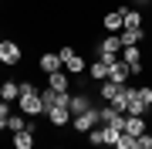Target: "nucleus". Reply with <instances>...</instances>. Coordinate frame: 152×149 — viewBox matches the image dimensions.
<instances>
[{"label":"nucleus","instance_id":"6ab92c4d","mask_svg":"<svg viewBox=\"0 0 152 149\" xmlns=\"http://www.w3.org/2000/svg\"><path fill=\"white\" fill-rule=\"evenodd\" d=\"M7 129H10V132H20V129H27V115H24V112H17V115H7Z\"/></svg>","mask_w":152,"mask_h":149},{"label":"nucleus","instance_id":"f8f14e48","mask_svg":"<svg viewBox=\"0 0 152 149\" xmlns=\"http://www.w3.org/2000/svg\"><path fill=\"white\" fill-rule=\"evenodd\" d=\"M68 78H71L68 71H51V75H48V88H54V92H68V85H71Z\"/></svg>","mask_w":152,"mask_h":149},{"label":"nucleus","instance_id":"7ed1b4c3","mask_svg":"<svg viewBox=\"0 0 152 149\" xmlns=\"http://www.w3.org/2000/svg\"><path fill=\"white\" fill-rule=\"evenodd\" d=\"M102 122V115H98V109L91 105V109H85V112H78V115H71V126H75V132H88L91 126H98Z\"/></svg>","mask_w":152,"mask_h":149},{"label":"nucleus","instance_id":"9d476101","mask_svg":"<svg viewBox=\"0 0 152 149\" xmlns=\"http://www.w3.org/2000/svg\"><path fill=\"white\" fill-rule=\"evenodd\" d=\"M37 68H41L44 75H51V71H61V68H64V61H61V54H41Z\"/></svg>","mask_w":152,"mask_h":149},{"label":"nucleus","instance_id":"f03ea898","mask_svg":"<svg viewBox=\"0 0 152 149\" xmlns=\"http://www.w3.org/2000/svg\"><path fill=\"white\" fill-rule=\"evenodd\" d=\"M17 105H20L24 115H44V98H41V92H24L20 98H17Z\"/></svg>","mask_w":152,"mask_h":149},{"label":"nucleus","instance_id":"2eb2a0df","mask_svg":"<svg viewBox=\"0 0 152 149\" xmlns=\"http://www.w3.org/2000/svg\"><path fill=\"white\" fill-rule=\"evenodd\" d=\"M118 88H122L118 81H112V78H105V81H102V88H98V95H102L105 102H112L115 95H118Z\"/></svg>","mask_w":152,"mask_h":149},{"label":"nucleus","instance_id":"9b49d317","mask_svg":"<svg viewBox=\"0 0 152 149\" xmlns=\"http://www.w3.org/2000/svg\"><path fill=\"white\" fill-rule=\"evenodd\" d=\"M129 75H132V68L125 65L122 58L115 61V65H112V71H108V78H112V81H118V85H125V81H129Z\"/></svg>","mask_w":152,"mask_h":149},{"label":"nucleus","instance_id":"6e6552de","mask_svg":"<svg viewBox=\"0 0 152 149\" xmlns=\"http://www.w3.org/2000/svg\"><path fill=\"white\" fill-rule=\"evenodd\" d=\"M95 51H98V54H118V51H122V37H118V34L102 37V41L95 44Z\"/></svg>","mask_w":152,"mask_h":149},{"label":"nucleus","instance_id":"a878e982","mask_svg":"<svg viewBox=\"0 0 152 149\" xmlns=\"http://www.w3.org/2000/svg\"><path fill=\"white\" fill-rule=\"evenodd\" d=\"M4 129H7V115H0V132H4Z\"/></svg>","mask_w":152,"mask_h":149},{"label":"nucleus","instance_id":"bb28decb","mask_svg":"<svg viewBox=\"0 0 152 149\" xmlns=\"http://www.w3.org/2000/svg\"><path fill=\"white\" fill-rule=\"evenodd\" d=\"M135 4H149V0H135Z\"/></svg>","mask_w":152,"mask_h":149},{"label":"nucleus","instance_id":"cd10ccee","mask_svg":"<svg viewBox=\"0 0 152 149\" xmlns=\"http://www.w3.org/2000/svg\"><path fill=\"white\" fill-rule=\"evenodd\" d=\"M149 41H152V34H149Z\"/></svg>","mask_w":152,"mask_h":149},{"label":"nucleus","instance_id":"f257e3e1","mask_svg":"<svg viewBox=\"0 0 152 149\" xmlns=\"http://www.w3.org/2000/svg\"><path fill=\"white\" fill-rule=\"evenodd\" d=\"M20 58H24V48L17 44V41H0V65H7V68H17L20 65Z\"/></svg>","mask_w":152,"mask_h":149},{"label":"nucleus","instance_id":"aec40b11","mask_svg":"<svg viewBox=\"0 0 152 149\" xmlns=\"http://www.w3.org/2000/svg\"><path fill=\"white\" fill-rule=\"evenodd\" d=\"M122 14H125V27H142V14L139 10H125L122 7Z\"/></svg>","mask_w":152,"mask_h":149},{"label":"nucleus","instance_id":"423d86ee","mask_svg":"<svg viewBox=\"0 0 152 149\" xmlns=\"http://www.w3.org/2000/svg\"><path fill=\"white\" fill-rule=\"evenodd\" d=\"M102 24H105L108 34H118V31L125 27V14H122V10H108V14L102 17Z\"/></svg>","mask_w":152,"mask_h":149},{"label":"nucleus","instance_id":"b1692460","mask_svg":"<svg viewBox=\"0 0 152 149\" xmlns=\"http://www.w3.org/2000/svg\"><path fill=\"white\" fill-rule=\"evenodd\" d=\"M139 149H152V132H149V129L139 136Z\"/></svg>","mask_w":152,"mask_h":149},{"label":"nucleus","instance_id":"412c9836","mask_svg":"<svg viewBox=\"0 0 152 149\" xmlns=\"http://www.w3.org/2000/svg\"><path fill=\"white\" fill-rule=\"evenodd\" d=\"M115 149H139V139H135V136H129V132H122Z\"/></svg>","mask_w":152,"mask_h":149},{"label":"nucleus","instance_id":"1a4fd4ad","mask_svg":"<svg viewBox=\"0 0 152 149\" xmlns=\"http://www.w3.org/2000/svg\"><path fill=\"white\" fill-rule=\"evenodd\" d=\"M118 37H122V48H129V44H139V41H145L149 34L142 31V27H122V31H118Z\"/></svg>","mask_w":152,"mask_h":149},{"label":"nucleus","instance_id":"0eeeda50","mask_svg":"<svg viewBox=\"0 0 152 149\" xmlns=\"http://www.w3.org/2000/svg\"><path fill=\"white\" fill-rule=\"evenodd\" d=\"M149 109H152V105H145V102L139 98V92L132 88V95H129V105H125V115H149Z\"/></svg>","mask_w":152,"mask_h":149},{"label":"nucleus","instance_id":"39448f33","mask_svg":"<svg viewBox=\"0 0 152 149\" xmlns=\"http://www.w3.org/2000/svg\"><path fill=\"white\" fill-rule=\"evenodd\" d=\"M44 115H48L51 126H68V122H71V109H64V105H51Z\"/></svg>","mask_w":152,"mask_h":149},{"label":"nucleus","instance_id":"393cba45","mask_svg":"<svg viewBox=\"0 0 152 149\" xmlns=\"http://www.w3.org/2000/svg\"><path fill=\"white\" fill-rule=\"evenodd\" d=\"M0 115H10V102H4V98H0Z\"/></svg>","mask_w":152,"mask_h":149},{"label":"nucleus","instance_id":"a211bd4d","mask_svg":"<svg viewBox=\"0 0 152 149\" xmlns=\"http://www.w3.org/2000/svg\"><path fill=\"white\" fill-rule=\"evenodd\" d=\"M91 109V98L88 95H71V115H78V112Z\"/></svg>","mask_w":152,"mask_h":149},{"label":"nucleus","instance_id":"ddd939ff","mask_svg":"<svg viewBox=\"0 0 152 149\" xmlns=\"http://www.w3.org/2000/svg\"><path fill=\"white\" fill-rule=\"evenodd\" d=\"M0 98L4 102H17L20 98V85L17 81H0Z\"/></svg>","mask_w":152,"mask_h":149},{"label":"nucleus","instance_id":"dca6fc26","mask_svg":"<svg viewBox=\"0 0 152 149\" xmlns=\"http://www.w3.org/2000/svg\"><path fill=\"white\" fill-rule=\"evenodd\" d=\"M122 61H125V65H142V51H139V44L122 48Z\"/></svg>","mask_w":152,"mask_h":149},{"label":"nucleus","instance_id":"5701e85b","mask_svg":"<svg viewBox=\"0 0 152 149\" xmlns=\"http://www.w3.org/2000/svg\"><path fill=\"white\" fill-rule=\"evenodd\" d=\"M54 105H64V109H71V95H68V92H58V95H54Z\"/></svg>","mask_w":152,"mask_h":149},{"label":"nucleus","instance_id":"4468645a","mask_svg":"<svg viewBox=\"0 0 152 149\" xmlns=\"http://www.w3.org/2000/svg\"><path fill=\"white\" fill-rule=\"evenodd\" d=\"M14 146H17V149H34V129H20V132H14Z\"/></svg>","mask_w":152,"mask_h":149},{"label":"nucleus","instance_id":"20e7f679","mask_svg":"<svg viewBox=\"0 0 152 149\" xmlns=\"http://www.w3.org/2000/svg\"><path fill=\"white\" fill-rule=\"evenodd\" d=\"M58 54H61V61H64V71H68V75H81L85 68H88L85 58L78 54V51H71V48H61Z\"/></svg>","mask_w":152,"mask_h":149},{"label":"nucleus","instance_id":"4be33fe9","mask_svg":"<svg viewBox=\"0 0 152 149\" xmlns=\"http://www.w3.org/2000/svg\"><path fill=\"white\" fill-rule=\"evenodd\" d=\"M135 92H139V98L145 105H152V85H142V88H135Z\"/></svg>","mask_w":152,"mask_h":149},{"label":"nucleus","instance_id":"f3484780","mask_svg":"<svg viewBox=\"0 0 152 149\" xmlns=\"http://www.w3.org/2000/svg\"><path fill=\"white\" fill-rule=\"evenodd\" d=\"M85 136H88V146H105V129H102V122H98V126H91Z\"/></svg>","mask_w":152,"mask_h":149}]
</instances>
